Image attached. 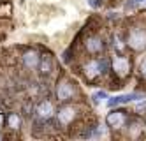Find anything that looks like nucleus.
Returning a JSON list of instances; mask_svg holds the SVG:
<instances>
[{
	"label": "nucleus",
	"mask_w": 146,
	"mask_h": 141,
	"mask_svg": "<svg viewBox=\"0 0 146 141\" xmlns=\"http://www.w3.org/2000/svg\"><path fill=\"white\" fill-rule=\"evenodd\" d=\"M127 42H129V46L134 51H143V49H146V30L144 28H139V27L132 28L129 32Z\"/></svg>",
	"instance_id": "1"
},
{
	"label": "nucleus",
	"mask_w": 146,
	"mask_h": 141,
	"mask_svg": "<svg viewBox=\"0 0 146 141\" xmlns=\"http://www.w3.org/2000/svg\"><path fill=\"white\" fill-rule=\"evenodd\" d=\"M74 92H76L74 85H72L70 81H67V80H64V81H60L58 86H56V99L62 101V102H65V101H69V99L74 97Z\"/></svg>",
	"instance_id": "2"
},
{
	"label": "nucleus",
	"mask_w": 146,
	"mask_h": 141,
	"mask_svg": "<svg viewBox=\"0 0 146 141\" xmlns=\"http://www.w3.org/2000/svg\"><path fill=\"white\" fill-rule=\"evenodd\" d=\"M76 118V110L72 106H64V108H60L58 113H56V120L60 125H64L67 127L69 124H72V120Z\"/></svg>",
	"instance_id": "3"
},
{
	"label": "nucleus",
	"mask_w": 146,
	"mask_h": 141,
	"mask_svg": "<svg viewBox=\"0 0 146 141\" xmlns=\"http://www.w3.org/2000/svg\"><path fill=\"white\" fill-rule=\"evenodd\" d=\"M111 65H113V71L116 72V76H120V78L127 76L129 71H130V62L125 57H114L113 62H111Z\"/></svg>",
	"instance_id": "4"
},
{
	"label": "nucleus",
	"mask_w": 146,
	"mask_h": 141,
	"mask_svg": "<svg viewBox=\"0 0 146 141\" xmlns=\"http://www.w3.org/2000/svg\"><path fill=\"white\" fill-rule=\"evenodd\" d=\"M104 67H106V63L104 62H99V60H90L86 65H85V76L88 80H95L97 76L104 71Z\"/></svg>",
	"instance_id": "5"
},
{
	"label": "nucleus",
	"mask_w": 146,
	"mask_h": 141,
	"mask_svg": "<svg viewBox=\"0 0 146 141\" xmlns=\"http://www.w3.org/2000/svg\"><path fill=\"white\" fill-rule=\"evenodd\" d=\"M40 58L42 57H39V53L34 51V49H28L21 55V62H23V65L27 69H37L39 63H40Z\"/></svg>",
	"instance_id": "6"
},
{
	"label": "nucleus",
	"mask_w": 146,
	"mask_h": 141,
	"mask_svg": "<svg viewBox=\"0 0 146 141\" xmlns=\"http://www.w3.org/2000/svg\"><path fill=\"white\" fill-rule=\"evenodd\" d=\"M135 99H143V94H125V95H118V97H109L108 99V106L109 108H114V106H120V104H127V102H132Z\"/></svg>",
	"instance_id": "7"
},
{
	"label": "nucleus",
	"mask_w": 146,
	"mask_h": 141,
	"mask_svg": "<svg viewBox=\"0 0 146 141\" xmlns=\"http://www.w3.org/2000/svg\"><path fill=\"white\" fill-rule=\"evenodd\" d=\"M53 113H55V108L49 101L39 102L37 108H35V115H37V118H40V120H49V118L53 116Z\"/></svg>",
	"instance_id": "8"
},
{
	"label": "nucleus",
	"mask_w": 146,
	"mask_h": 141,
	"mask_svg": "<svg viewBox=\"0 0 146 141\" xmlns=\"http://www.w3.org/2000/svg\"><path fill=\"white\" fill-rule=\"evenodd\" d=\"M125 120H127V116L123 111H111L108 115V125L111 129H121L125 125Z\"/></svg>",
	"instance_id": "9"
},
{
	"label": "nucleus",
	"mask_w": 146,
	"mask_h": 141,
	"mask_svg": "<svg viewBox=\"0 0 146 141\" xmlns=\"http://www.w3.org/2000/svg\"><path fill=\"white\" fill-rule=\"evenodd\" d=\"M85 46H86V51L90 53V55H97V53H100V51H102V48H104L100 37H97V35L88 37V39H86V42H85Z\"/></svg>",
	"instance_id": "10"
},
{
	"label": "nucleus",
	"mask_w": 146,
	"mask_h": 141,
	"mask_svg": "<svg viewBox=\"0 0 146 141\" xmlns=\"http://www.w3.org/2000/svg\"><path fill=\"white\" fill-rule=\"evenodd\" d=\"M55 69V63H53V60H51L49 57H42L40 58V63H39V72L42 74V76H48V74H51V71Z\"/></svg>",
	"instance_id": "11"
},
{
	"label": "nucleus",
	"mask_w": 146,
	"mask_h": 141,
	"mask_svg": "<svg viewBox=\"0 0 146 141\" xmlns=\"http://www.w3.org/2000/svg\"><path fill=\"white\" fill-rule=\"evenodd\" d=\"M7 124L11 129H19V125H21V118H19L16 113H9L7 115Z\"/></svg>",
	"instance_id": "12"
},
{
	"label": "nucleus",
	"mask_w": 146,
	"mask_h": 141,
	"mask_svg": "<svg viewBox=\"0 0 146 141\" xmlns=\"http://www.w3.org/2000/svg\"><path fill=\"white\" fill-rule=\"evenodd\" d=\"M104 99H108V95L106 94H104V92H95V94H93V104H100Z\"/></svg>",
	"instance_id": "13"
},
{
	"label": "nucleus",
	"mask_w": 146,
	"mask_h": 141,
	"mask_svg": "<svg viewBox=\"0 0 146 141\" xmlns=\"http://www.w3.org/2000/svg\"><path fill=\"white\" fill-rule=\"evenodd\" d=\"M102 0H88V5L92 7V9H100L102 7Z\"/></svg>",
	"instance_id": "14"
},
{
	"label": "nucleus",
	"mask_w": 146,
	"mask_h": 141,
	"mask_svg": "<svg viewBox=\"0 0 146 141\" xmlns=\"http://www.w3.org/2000/svg\"><path fill=\"white\" fill-rule=\"evenodd\" d=\"M114 48H116L118 51H123V48H125V44L120 41V37H114Z\"/></svg>",
	"instance_id": "15"
},
{
	"label": "nucleus",
	"mask_w": 146,
	"mask_h": 141,
	"mask_svg": "<svg viewBox=\"0 0 146 141\" xmlns=\"http://www.w3.org/2000/svg\"><path fill=\"white\" fill-rule=\"evenodd\" d=\"M134 7H146V0H130Z\"/></svg>",
	"instance_id": "16"
},
{
	"label": "nucleus",
	"mask_w": 146,
	"mask_h": 141,
	"mask_svg": "<svg viewBox=\"0 0 146 141\" xmlns=\"http://www.w3.org/2000/svg\"><path fill=\"white\" fill-rule=\"evenodd\" d=\"M141 74H143L144 78H146V60L143 62V65H141Z\"/></svg>",
	"instance_id": "17"
},
{
	"label": "nucleus",
	"mask_w": 146,
	"mask_h": 141,
	"mask_svg": "<svg viewBox=\"0 0 146 141\" xmlns=\"http://www.w3.org/2000/svg\"><path fill=\"white\" fill-rule=\"evenodd\" d=\"M4 124V116H2V113H0V125Z\"/></svg>",
	"instance_id": "18"
},
{
	"label": "nucleus",
	"mask_w": 146,
	"mask_h": 141,
	"mask_svg": "<svg viewBox=\"0 0 146 141\" xmlns=\"http://www.w3.org/2000/svg\"><path fill=\"white\" fill-rule=\"evenodd\" d=\"M0 139H2V134H0Z\"/></svg>",
	"instance_id": "19"
}]
</instances>
